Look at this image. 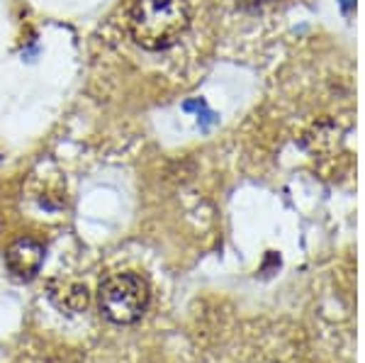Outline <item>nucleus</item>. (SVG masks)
<instances>
[{
    "label": "nucleus",
    "instance_id": "1",
    "mask_svg": "<svg viewBox=\"0 0 365 363\" xmlns=\"http://www.w3.org/2000/svg\"><path fill=\"white\" fill-rule=\"evenodd\" d=\"M190 27L187 0H137L129 13V32L141 49L173 46Z\"/></svg>",
    "mask_w": 365,
    "mask_h": 363
},
{
    "label": "nucleus",
    "instance_id": "2",
    "mask_svg": "<svg viewBox=\"0 0 365 363\" xmlns=\"http://www.w3.org/2000/svg\"><path fill=\"white\" fill-rule=\"evenodd\" d=\"M149 285L137 273H113L100 283L98 305L113 324H134L149 307Z\"/></svg>",
    "mask_w": 365,
    "mask_h": 363
},
{
    "label": "nucleus",
    "instance_id": "3",
    "mask_svg": "<svg viewBox=\"0 0 365 363\" xmlns=\"http://www.w3.org/2000/svg\"><path fill=\"white\" fill-rule=\"evenodd\" d=\"M5 261H8V268L17 278L29 280L37 276L39 268H42L44 247L39 242H34V239H17L5 254Z\"/></svg>",
    "mask_w": 365,
    "mask_h": 363
},
{
    "label": "nucleus",
    "instance_id": "4",
    "mask_svg": "<svg viewBox=\"0 0 365 363\" xmlns=\"http://www.w3.org/2000/svg\"><path fill=\"white\" fill-rule=\"evenodd\" d=\"M49 297L54 300V305L58 310H66V312H81V310L88 307V288L86 285H78V283H68V285H61V290H51Z\"/></svg>",
    "mask_w": 365,
    "mask_h": 363
}]
</instances>
